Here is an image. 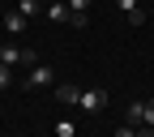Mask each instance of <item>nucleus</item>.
Returning <instances> with one entry per match:
<instances>
[{"label":"nucleus","instance_id":"1","mask_svg":"<svg viewBox=\"0 0 154 137\" xmlns=\"http://www.w3.org/2000/svg\"><path fill=\"white\" fill-rule=\"evenodd\" d=\"M77 107H82L86 116H99V111L107 107V90H103V86H90V90H82V94H77Z\"/></svg>","mask_w":154,"mask_h":137},{"label":"nucleus","instance_id":"2","mask_svg":"<svg viewBox=\"0 0 154 137\" xmlns=\"http://www.w3.org/2000/svg\"><path fill=\"white\" fill-rule=\"evenodd\" d=\"M0 64H38V56H34L30 47H13V43H5V47H0Z\"/></svg>","mask_w":154,"mask_h":137},{"label":"nucleus","instance_id":"3","mask_svg":"<svg viewBox=\"0 0 154 137\" xmlns=\"http://www.w3.org/2000/svg\"><path fill=\"white\" fill-rule=\"evenodd\" d=\"M26 86H56V69H47V64H34L30 73H26Z\"/></svg>","mask_w":154,"mask_h":137},{"label":"nucleus","instance_id":"4","mask_svg":"<svg viewBox=\"0 0 154 137\" xmlns=\"http://www.w3.org/2000/svg\"><path fill=\"white\" fill-rule=\"evenodd\" d=\"M77 94H82V90H77L73 82H56V99H60V103H73L77 107Z\"/></svg>","mask_w":154,"mask_h":137},{"label":"nucleus","instance_id":"5","mask_svg":"<svg viewBox=\"0 0 154 137\" xmlns=\"http://www.w3.org/2000/svg\"><path fill=\"white\" fill-rule=\"evenodd\" d=\"M47 17L51 22H73V9L64 5V0H56V5H47Z\"/></svg>","mask_w":154,"mask_h":137},{"label":"nucleus","instance_id":"6","mask_svg":"<svg viewBox=\"0 0 154 137\" xmlns=\"http://www.w3.org/2000/svg\"><path fill=\"white\" fill-rule=\"evenodd\" d=\"M5 26H9L13 34H22V30H26V17H22V13L13 9V13H5Z\"/></svg>","mask_w":154,"mask_h":137},{"label":"nucleus","instance_id":"7","mask_svg":"<svg viewBox=\"0 0 154 137\" xmlns=\"http://www.w3.org/2000/svg\"><path fill=\"white\" fill-rule=\"evenodd\" d=\"M38 9H43V5H38V0H17V13H22V17H34Z\"/></svg>","mask_w":154,"mask_h":137},{"label":"nucleus","instance_id":"8","mask_svg":"<svg viewBox=\"0 0 154 137\" xmlns=\"http://www.w3.org/2000/svg\"><path fill=\"white\" fill-rule=\"evenodd\" d=\"M124 120H128L133 129H137V124H141V103H128V111H124Z\"/></svg>","mask_w":154,"mask_h":137},{"label":"nucleus","instance_id":"9","mask_svg":"<svg viewBox=\"0 0 154 137\" xmlns=\"http://www.w3.org/2000/svg\"><path fill=\"white\" fill-rule=\"evenodd\" d=\"M141 124H154V99L141 103Z\"/></svg>","mask_w":154,"mask_h":137},{"label":"nucleus","instance_id":"10","mask_svg":"<svg viewBox=\"0 0 154 137\" xmlns=\"http://www.w3.org/2000/svg\"><path fill=\"white\" fill-rule=\"evenodd\" d=\"M116 9H120V13H124V17H128V13H133V9H141V0H116Z\"/></svg>","mask_w":154,"mask_h":137},{"label":"nucleus","instance_id":"11","mask_svg":"<svg viewBox=\"0 0 154 137\" xmlns=\"http://www.w3.org/2000/svg\"><path fill=\"white\" fill-rule=\"evenodd\" d=\"M64 5H69V9H73V13H86V9H90V5H94V0H64Z\"/></svg>","mask_w":154,"mask_h":137},{"label":"nucleus","instance_id":"12","mask_svg":"<svg viewBox=\"0 0 154 137\" xmlns=\"http://www.w3.org/2000/svg\"><path fill=\"white\" fill-rule=\"evenodd\" d=\"M13 86V73H9V64H0V90H9Z\"/></svg>","mask_w":154,"mask_h":137},{"label":"nucleus","instance_id":"13","mask_svg":"<svg viewBox=\"0 0 154 137\" xmlns=\"http://www.w3.org/2000/svg\"><path fill=\"white\" fill-rule=\"evenodd\" d=\"M111 137H137V129H133V124H124V129H116Z\"/></svg>","mask_w":154,"mask_h":137},{"label":"nucleus","instance_id":"14","mask_svg":"<svg viewBox=\"0 0 154 137\" xmlns=\"http://www.w3.org/2000/svg\"><path fill=\"white\" fill-rule=\"evenodd\" d=\"M137 137H154V124H137Z\"/></svg>","mask_w":154,"mask_h":137}]
</instances>
